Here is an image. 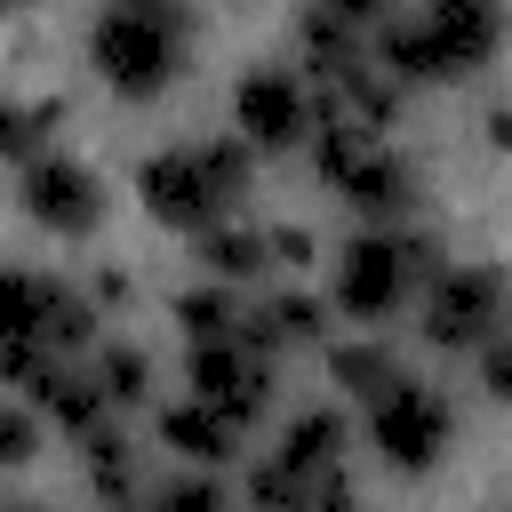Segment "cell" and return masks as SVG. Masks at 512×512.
<instances>
[{
  "label": "cell",
  "mask_w": 512,
  "mask_h": 512,
  "mask_svg": "<svg viewBox=\"0 0 512 512\" xmlns=\"http://www.w3.org/2000/svg\"><path fill=\"white\" fill-rule=\"evenodd\" d=\"M40 456V408L32 400H0V464H32Z\"/></svg>",
  "instance_id": "22"
},
{
  "label": "cell",
  "mask_w": 512,
  "mask_h": 512,
  "mask_svg": "<svg viewBox=\"0 0 512 512\" xmlns=\"http://www.w3.org/2000/svg\"><path fill=\"white\" fill-rule=\"evenodd\" d=\"M32 408H40L48 424H64L72 440H88V432H104V424H112V400L96 392L88 360H64V368H48V376H40V392H32Z\"/></svg>",
  "instance_id": "17"
},
{
  "label": "cell",
  "mask_w": 512,
  "mask_h": 512,
  "mask_svg": "<svg viewBox=\"0 0 512 512\" xmlns=\"http://www.w3.org/2000/svg\"><path fill=\"white\" fill-rule=\"evenodd\" d=\"M152 440H160V448H168L184 472H216V464L240 448V432H232L216 408H200L192 392H184V400H168V408L152 416Z\"/></svg>",
  "instance_id": "13"
},
{
  "label": "cell",
  "mask_w": 512,
  "mask_h": 512,
  "mask_svg": "<svg viewBox=\"0 0 512 512\" xmlns=\"http://www.w3.org/2000/svg\"><path fill=\"white\" fill-rule=\"evenodd\" d=\"M184 384L200 408H216L232 432H248L264 408H272V360L248 352V344H200L184 352Z\"/></svg>",
  "instance_id": "10"
},
{
  "label": "cell",
  "mask_w": 512,
  "mask_h": 512,
  "mask_svg": "<svg viewBox=\"0 0 512 512\" xmlns=\"http://www.w3.org/2000/svg\"><path fill=\"white\" fill-rule=\"evenodd\" d=\"M496 48H504V16L488 0H424V8H400V16L376 24V64L400 88L472 80Z\"/></svg>",
  "instance_id": "5"
},
{
  "label": "cell",
  "mask_w": 512,
  "mask_h": 512,
  "mask_svg": "<svg viewBox=\"0 0 512 512\" xmlns=\"http://www.w3.org/2000/svg\"><path fill=\"white\" fill-rule=\"evenodd\" d=\"M56 128H64V96H0V160H40L56 152Z\"/></svg>",
  "instance_id": "20"
},
{
  "label": "cell",
  "mask_w": 512,
  "mask_h": 512,
  "mask_svg": "<svg viewBox=\"0 0 512 512\" xmlns=\"http://www.w3.org/2000/svg\"><path fill=\"white\" fill-rule=\"evenodd\" d=\"M264 248H272V264H280V272H304V264H320V240H312L304 224H264Z\"/></svg>",
  "instance_id": "23"
},
{
  "label": "cell",
  "mask_w": 512,
  "mask_h": 512,
  "mask_svg": "<svg viewBox=\"0 0 512 512\" xmlns=\"http://www.w3.org/2000/svg\"><path fill=\"white\" fill-rule=\"evenodd\" d=\"M0 512H40V504H0Z\"/></svg>",
  "instance_id": "27"
},
{
  "label": "cell",
  "mask_w": 512,
  "mask_h": 512,
  "mask_svg": "<svg viewBox=\"0 0 512 512\" xmlns=\"http://www.w3.org/2000/svg\"><path fill=\"white\" fill-rule=\"evenodd\" d=\"M248 176H256V152H248L240 136H192V144H160V152H144V168H136V200H144L152 224L200 240V232L232 224Z\"/></svg>",
  "instance_id": "2"
},
{
  "label": "cell",
  "mask_w": 512,
  "mask_h": 512,
  "mask_svg": "<svg viewBox=\"0 0 512 512\" xmlns=\"http://www.w3.org/2000/svg\"><path fill=\"white\" fill-rule=\"evenodd\" d=\"M328 384L360 408H376L392 384H400V352L392 336H328Z\"/></svg>",
  "instance_id": "15"
},
{
  "label": "cell",
  "mask_w": 512,
  "mask_h": 512,
  "mask_svg": "<svg viewBox=\"0 0 512 512\" xmlns=\"http://www.w3.org/2000/svg\"><path fill=\"white\" fill-rule=\"evenodd\" d=\"M320 120H328V96L304 80V64H248V72L232 80V136H240L256 160L312 144Z\"/></svg>",
  "instance_id": "6"
},
{
  "label": "cell",
  "mask_w": 512,
  "mask_h": 512,
  "mask_svg": "<svg viewBox=\"0 0 512 512\" xmlns=\"http://www.w3.org/2000/svg\"><path fill=\"white\" fill-rule=\"evenodd\" d=\"M480 392H488L496 408H512V328H504V336L480 352Z\"/></svg>",
  "instance_id": "24"
},
{
  "label": "cell",
  "mask_w": 512,
  "mask_h": 512,
  "mask_svg": "<svg viewBox=\"0 0 512 512\" xmlns=\"http://www.w3.org/2000/svg\"><path fill=\"white\" fill-rule=\"evenodd\" d=\"M88 376H96V392L112 400V416H128V408L152 400V352L128 344V336H104V344L88 352Z\"/></svg>",
  "instance_id": "19"
},
{
  "label": "cell",
  "mask_w": 512,
  "mask_h": 512,
  "mask_svg": "<svg viewBox=\"0 0 512 512\" xmlns=\"http://www.w3.org/2000/svg\"><path fill=\"white\" fill-rule=\"evenodd\" d=\"M200 264H208V280H224V288H248V280H264L272 272V248H264V224H216V232H200Z\"/></svg>",
  "instance_id": "18"
},
{
  "label": "cell",
  "mask_w": 512,
  "mask_h": 512,
  "mask_svg": "<svg viewBox=\"0 0 512 512\" xmlns=\"http://www.w3.org/2000/svg\"><path fill=\"white\" fill-rule=\"evenodd\" d=\"M144 512H232L216 472H168L160 488H144Z\"/></svg>",
  "instance_id": "21"
},
{
  "label": "cell",
  "mask_w": 512,
  "mask_h": 512,
  "mask_svg": "<svg viewBox=\"0 0 512 512\" xmlns=\"http://www.w3.org/2000/svg\"><path fill=\"white\" fill-rule=\"evenodd\" d=\"M80 480H88V496H96V504L136 512V496H144V456L128 448V432H120V424H104V432H88V440H80Z\"/></svg>",
  "instance_id": "16"
},
{
  "label": "cell",
  "mask_w": 512,
  "mask_h": 512,
  "mask_svg": "<svg viewBox=\"0 0 512 512\" xmlns=\"http://www.w3.org/2000/svg\"><path fill=\"white\" fill-rule=\"evenodd\" d=\"M328 328H336V304H328V296H312V288H272V296L248 304L240 344L264 352V360H280V352H312V344L328 352Z\"/></svg>",
  "instance_id": "12"
},
{
  "label": "cell",
  "mask_w": 512,
  "mask_h": 512,
  "mask_svg": "<svg viewBox=\"0 0 512 512\" xmlns=\"http://www.w3.org/2000/svg\"><path fill=\"white\" fill-rule=\"evenodd\" d=\"M88 304H96V312H128V304H136V280H128L120 264H96V272H88Z\"/></svg>",
  "instance_id": "25"
},
{
  "label": "cell",
  "mask_w": 512,
  "mask_h": 512,
  "mask_svg": "<svg viewBox=\"0 0 512 512\" xmlns=\"http://www.w3.org/2000/svg\"><path fill=\"white\" fill-rule=\"evenodd\" d=\"M440 240L416 232V224H360L344 248H336V280H328V304L344 320H360V336H384V320H400L408 304H424V288L440 280Z\"/></svg>",
  "instance_id": "3"
},
{
  "label": "cell",
  "mask_w": 512,
  "mask_h": 512,
  "mask_svg": "<svg viewBox=\"0 0 512 512\" xmlns=\"http://www.w3.org/2000/svg\"><path fill=\"white\" fill-rule=\"evenodd\" d=\"M416 184H424L416 160H408L392 136H376V144H360V160H352L328 192H336L352 216H368V224H400V216L416 208Z\"/></svg>",
  "instance_id": "11"
},
{
  "label": "cell",
  "mask_w": 512,
  "mask_h": 512,
  "mask_svg": "<svg viewBox=\"0 0 512 512\" xmlns=\"http://www.w3.org/2000/svg\"><path fill=\"white\" fill-rule=\"evenodd\" d=\"M16 208L40 224V232H56V240H88L96 224H104V176L80 160V152H40V160H24L16 168Z\"/></svg>",
  "instance_id": "9"
},
{
  "label": "cell",
  "mask_w": 512,
  "mask_h": 512,
  "mask_svg": "<svg viewBox=\"0 0 512 512\" xmlns=\"http://www.w3.org/2000/svg\"><path fill=\"white\" fill-rule=\"evenodd\" d=\"M432 352H488L512 328V272L504 264H440V280L416 304Z\"/></svg>",
  "instance_id": "7"
},
{
  "label": "cell",
  "mask_w": 512,
  "mask_h": 512,
  "mask_svg": "<svg viewBox=\"0 0 512 512\" xmlns=\"http://www.w3.org/2000/svg\"><path fill=\"white\" fill-rule=\"evenodd\" d=\"M168 320H176L184 352H200V344H240V328H248V296L224 288V280H192V288L168 296Z\"/></svg>",
  "instance_id": "14"
},
{
  "label": "cell",
  "mask_w": 512,
  "mask_h": 512,
  "mask_svg": "<svg viewBox=\"0 0 512 512\" xmlns=\"http://www.w3.org/2000/svg\"><path fill=\"white\" fill-rule=\"evenodd\" d=\"M96 320L104 312L88 304V288H72L40 264H0V384H16V400H32L48 368L88 360L104 344Z\"/></svg>",
  "instance_id": "1"
},
{
  "label": "cell",
  "mask_w": 512,
  "mask_h": 512,
  "mask_svg": "<svg viewBox=\"0 0 512 512\" xmlns=\"http://www.w3.org/2000/svg\"><path fill=\"white\" fill-rule=\"evenodd\" d=\"M480 136H488V152H504V160H512V96H496V104L480 112Z\"/></svg>",
  "instance_id": "26"
},
{
  "label": "cell",
  "mask_w": 512,
  "mask_h": 512,
  "mask_svg": "<svg viewBox=\"0 0 512 512\" xmlns=\"http://www.w3.org/2000/svg\"><path fill=\"white\" fill-rule=\"evenodd\" d=\"M192 40H200V24L176 0H112L88 16V64L128 104H152L160 88H176L192 64Z\"/></svg>",
  "instance_id": "4"
},
{
  "label": "cell",
  "mask_w": 512,
  "mask_h": 512,
  "mask_svg": "<svg viewBox=\"0 0 512 512\" xmlns=\"http://www.w3.org/2000/svg\"><path fill=\"white\" fill-rule=\"evenodd\" d=\"M368 448H376L392 472H432V464L456 448V408H448V392L400 376V384L368 408Z\"/></svg>",
  "instance_id": "8"
}]
</instances>
